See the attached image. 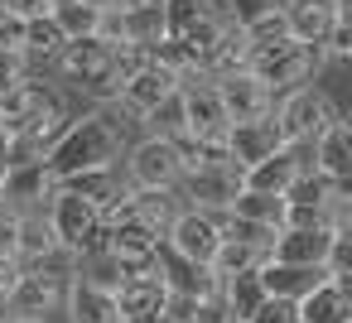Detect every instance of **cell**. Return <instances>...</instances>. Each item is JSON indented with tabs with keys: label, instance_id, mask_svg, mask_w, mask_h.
<instances>
[{
	"label": "cell",
	"instance_id": "obj_27",
	"mask_svg": "<svg viewBox=\"0 0 352 323\" xmlns=\"http://www.w3.org/2000/svg\"><path fill=\"white\" fill-rule=\"evenodd\" d=\"M54 256H63V251H58V241H54L49 217H44V212L25 217V222H20V251H15V260H20V265H49Z\"/></svg>",
	"mask_w": 352,
	"mask_h": 323
},
{
	"label": "cell",
	"instance_id": "obj_29",
	"mask_svg": "<svg viewBox=\"0 0 352 323\" xmlns=\"http://www.w3.org/2000/svg\"><path fill=\"white\" fill-rule=\"evenodd\" d=\"M63 34H58V25H54V15H44V20H30L25 25V58H44V63H54L58 54H63Z\"/></svg>",
	"mask_w": 352,
	"mask_h": 323
},
{
	"label": "cell",
	"instance_id": "obj_32",
	"mask_svg": "<svg viewBox=\"0 0 352 323\" xmlns=\"http://www.w3.org/2000/svg\"><path fill=\"white\" fill-rule=\"evenodd\" d=\"M236 30L246 34L251 49H270V44H285V39H289V34H285V5L270 10V15H261V20H251V25H236Z\"/></svg>",
	"mask_w": 352,
	"mask_h": 323
},
{
	"label": "cell",
	"instance_id": "obj_1",
	"mask_svg": "<svg viewBox=\"0 0 352 323\" xmlns=\"http://www.w3.org/2000/svg\"><path fill=\"white\" fill-rule=\"evenodd\" d=\"M121 155H126V126H116L111 111H87V116L68 121V131L44 155V164L63 188L82 174H111Z\"/></svg>",
	"mask_w": 352,
	"mask_h": 323
},
{
	"label": "cell",
	"instance_id": "obj_25",
	"mask_svg": "<svg viewBox=\"0 0 352 323\" xmlns=\"http://www.w3.org/2000/svg\"><path fill=\"white\" fill-rule=\"evenodd\" d=\"M217 304H222L227 323H251V318H256V309L265 304L261 275H256V270H241V275L217 280Z\"/></svg>",
	"mask_w": 352,
	"mask_h": 323
},
{
	"label": "cell",
	"instance_id": "obj_10",
	"mask_svg": "<svg viewBox=\"0 0 352 323\" xmlns=\"http://www.w3.org/2000/svg\"><path fill=\"white\" fill-rule=\"evenodd\" d=\"M54 193H58V179L49 174L44 159H34V164H6V174H0V208H10L20 217L44 212Z\"/></svg>",
	"mask_w": 352,
	"mask_h": 323
},
{
	"label": "cell",
	"instance_id": "obj_41",
	"mask_svg": "<svg viewBox=\"0 0 352 323\" xmlns=\"http://www.w3.org/2000/svg\"><path fill=\"white\" fill-rule=\"evenodd\" d=\"M82 5H92V10H116L121 0H82Z\"/></svg>",
	"mask_w": 352,
	"mask_h": 323
},
{
	"label": "cell",
	"instance_id": "obj_2",
	"mask_svg": "<svg viewBox=\"0 0 352 323\" xmlns=\"http://www.w3.org/2000/svg\"><path fill=\"white\" fill-rule=\"evenodd\" d=\"M49 227H54V241L63 256L82 260L87 251H102V236H107V208L82 198L78 188H58L44 208Z\"/></svg>",
	"mask_w": 352,
	"mask_h": 323
},
{
	"label": "cell",
	"instance_id": "obj_35",
	"mask_svg": "<svg viewBox=\"0 0 352 323\" xmlns=\"http://www.w3.org/2000/svg\"><path fill=\"white\" fill-rule=\"evenodd\" d=\"M0 54H25V20L0 5Z\"/></svg>",
	"mask_w": 352,
	"mask_h": 323
},
{
	"label": "cell",
	"instance_id": "obj_24",
	"mask_svg": "<svg viewBox=\"0 0 352 323\" xmlns=\"http://www.w3.org/2000/svg\"><path fill=\"white\" fill-rule=\"evenodd\" d=\"M294 318L299 323H352V294H347V285L323 280L318 289H309L294 304Z\"/></svg>",
	"mask_w": 352,
	"mask_h": 323
},
{
	"label": "cell",
	"instance_id": "obj_31",
	"mask_svg": "<svg viewBox=\"0 0 352 323\" xmlns=\"http://www.w3.org/2000/svg\"><path fill=\"white\" fill-rule=\"evenodd\" d=\"M97 20H102V10L82 5V0H73V5L54 10V25H58V34H63L68 44H78V39H92V34H97Z\"/></svg>",
	"mask_w": 352,
	"mask_h": 323
},
{
	"label": "cell",
	"instance_id": "obj_23",
	"mask_svg": "<svg viewBox=\"0 0 352 323\" xmlns=\"http://www.w3.org/2000/svg\"><path fill=\"white\" fill-rule=\"evenodd\" d=\"M116 15H121V30H126L131 49L150 54L155 44H164V0H121Z\"/></svg>",
	"mask_w": 352,
	"mask_h": 323
},
{
	"label": "cell",
	"instance_id": "obj_7",
	"mask_svg": "<svg viewBox=\"0 0 352 323\" xmlns=\"http://www.w3.org/2000/svg\"><path fill=\"white\" fill-rule=\"evenodd\" d=\"M246 183H241V169L232 164V159H208L203 169H193V174H184L179 179V198H184V208H193V212H227L232 203H236V193H241Z\"/></svg>",
	"mask_w": 352,
	"mask_h": 323
},
{
	"label": "cell",
	"instance_id": "obj_34",
	"mask_svg": "<svg viewBox=\"0 0 352 323\" xmlns=\"http://www.w3.org/2000/svg\"><path fill=\"white\" fill-rule=\"evenodd\" d=\"M285 0H227V15L222 20H232V25H251V20H261V15H270V10H280Z\"/></svg>",
	"mask_w": 352,
	"mask_h": 323
},
{
	"label": "cell",
	"instance_id": "obj_15",
	"mask_svg": "<svg viewBox=\"0 0 352 323\" xmlns=\"http://www.w3.org/2000/svg\"><path fill=\"white\" fill-rule=\"evenodd\" d=\"M299 174H309V145H285V150H275L270 159L251 164V169L241 174V183H246V193H275V198H285V188H289Z\"/></svg>",
	"mask_w": 352,
	"mask_h": 323
},
{
	"label": "cell",
	"instance_id": "obj_37",
	"mask_svg": "<svg viewBox=\"0 0 352 323\" xmlns=\"http://www.w3.org/2000/svg\"><path fill=\"white\" fill-rule=\"evenodd\" d=\"M25 78H30V58L25 54H0V92H10Z\"/></svg>",
	"mask_w": 352,
	"mask_h": 323
},
{
	"label": "cell",
	"instance_id": "obj_5",
	"mask_svg": "<svg viewBox=\"0 0 352 323\" xmlns=\"http://www.w3.org/2000/svg\"><path fill=\"white\" fill-rule=\"evenodd\" d=\"M323 63H328L323 49H304V44H289V39H285V44L256 49L251 63H246V73H251L270 97H280V92H289V87H304Z\"/></svg>",
	"mask_w": 352,
	"mask_h": 323
},
{
	"label": "cell",
	"instance_id": "obj_43",
	"mask_svg": "<svg viewBox=\"0 0 352 323\" xmlns=\"http://www.w3.org/2000/svg\"><path fill=\"white\" fill-rule=\"evenodd\" d=\"M49 5H54V10H63V5H73V0H49Z\"/></svg>",
	"mask_w": 352,
	"mask_h": 323
},
{
	"label": "cell",
	"instance_id": "obj_44",
	"mask_svg": "<svg viewBox=\"0 0 352 323\" xmlns=\"http://www.w3.org/2000/svg\"><path fill=\"white\" fill-rule=\"evenodd\" d=\"M0 323H10V318H0Z\"/></svg>",
	"mask_w": 352,
	"mask_h": 323
},
{
	"label": "cell",
	"instance_id": "obj_20",
	"mask_svg": "<svg viewBox=\"0 0 352 323\" xmlns=\"http://www.w3.org/2000/svg\"><path fill=\"white\" fill-rule=\"evenodd\" d=\"M338 15V0H285V34L289 44L323 49V34Z\"/></svg>",
	"mask_w": 352,
	"mask_h": 323
},
{
	"label": "cell",
	"instance_id": "obj_18",
	"mask_svg": "<svg viewBox=\"0 0 352 323\" xmlns=\"http://www.w3.org/2000/svg\"><path fill=\"white\" fill-rule=\"evenodd\" d=\"M54 107H63L44 82H34V78H25V82H15L10 92H0V140H10L20 126H30L34 116H44V111H54Z\"/></svg>",
	"mask_w": 352,
	"mask_h": 323
},
{
	"label": "cell",
	"instance_id": "obj_21",
	"mask_svg": "<svg viewBox=\"0 0 352 323\" xmlns=\"http://www.w3.org/2000/svg\"><path fill=\"white\" fill-rule=\"evenodd\" d=\"M121 198H126L121 208H126L135 222H145V227H150L160 241H164V232L174 227V217L184 212V198H179V188H140V193H131V188H126Z\"/></svg>",
	"mask_w": 352,
	"mask_h": 323
},
{
	"label": "cell",
	"instance_id": "obj_33",
	"mask_svg": "<svg viewBox=\"0 0 352 323\" xmlns=\"http://www.w3.org/2000/svg\"><path fill=\"white\" fill-rule=\"evenodd\" d=\"M347 54H352V20H347V0H338V15H333V25L323 34V58L342 63Z\"/></svg>",
	"mask_w": 352,
	"mask_h": 323
},
{
	"label": "cell",
	"instance_id": "obj_3",
	"mask_svg": "<svg viewBox=\"0 0 352 323\" xmlns=\"http://www.w3.org/2000/svg\"><path fill=\"white\" fill-rule=\"evenodd\" d=\"M54 63H58V73H63L78 92L97 97V102H116V92H121L116 49H107L102 39H78V44H63V54H58Z\"/></svg>",
	"mask_w": 352,
	"mask_h": 323
},
{
	"label": "cell",
	"instance_id": "obj_38",
	"mask_svg": "<svg viewBox=\"0 0 352 323\" xmlns=\"http://www.w3.org/2000/svg\"><path fill=\"white\" fill-rule=\"evenodd\" d=\"M251 323H299V318H294V304L289 299H265Z\"/></svg>",
	"mask_w": 352,
	"mask_h": 323
},
{
	"label": "cell",
	"instance_id": "obj_30",
	"mask_svg": "<svg viewBox=\"0 0 352 323\" xmlns=\"http://www.w3.org/2000/svg\"><path fill=\"white\" fill-rule=\"evenodd\" d=\"M261 260H265V251H261V246H241V241H222L208 270H212L217 280H227V275H241V270H256Z\"/></svg>",
	"mask_w": 352,
	"mask_h": 323
},
{
	"label": "cell",
	"instance_id": "obj_11",
	"mask_svg": "<svg viewBox=\"0 0 352 323\" xmlns=\"http://www.w3.org/2000/svg\"><path fill=\"white\" fill-rule=\"evenodd\" d=\"M217 246H222V232H217V217H212V212L184 208V212L174 217V227L164 232V251L179 256V260H188V265H203V270L212 265Z\"/></svg>",
	"mask_w": 352,
	"mask_h": 323
},
{
	"label": "cell",
	"instance_id": "obj_14",
	"mask_svg": "<svg viewBox=\"0 0 352 323\" xmlns=\"http://www.w3.org/2000/svg\"><path fill=\"white\" fill-rule=\"evenodd\" d=\"M309 169L328 183H347L352 174V135H347V121L333 116L314 140H309Z\"/></svg>",
	"mask_w": 352,
	"mask_h": 323
},
{
	"label": "cell",
	"instance_id": "obj_8",
	"mask_svg": "<svg viewBox=\"0 0 352 323\" xmlns=\"http://www.w3.org/2000/svg\"><path fill=\"white\" fill-rule=\"evenodd\" d=\"M73 270H49V265H25L10 299H6V318H49L54 309H63Z\"/></svg>",
	"mask_w": 352,
	"mask_h": 323
},
{
	"label": "cell",
	"instance_id": "obj_19",
	"mask_svg": "<svg viewBox=\"0 0 352 323\" xmlns=\"http://www.w3.org/2000/svg\"><path fill=\"white\" fill-rule=\"evenodd\" d=\"M164 304H169V289H164L155 265L126 275V285L116 289V313L121 318H164Z\"/></svg>",
	"mask_w": 352,
	"mask_h": 323
},
{
	"label": "cell",
	"instance_id": "obj_42",
	"mask_svg": "<svg viewBox=\"0 0 352 323\" xmlns=\"http://www.w3.org/2000/svg\"><path fill=\"white\" fill-rule=\"evenodd\" d=\"M10 323H49V318H10Z\"/></svg>",
	"mask_w": 352,
	"mask_h": 323
},
{
	"label": "cell",
	"instance_id": "obj_28",
	"mask_svg": "<svg viewBox=\"0 0 352 323\" xmlns=\"http://www.w3.org/2000/svg\"><path fill=\"white\" fill-rule=\"evenodd\" d=\"M227 212L241 217V222H256V227H265V232H280V222H285V198H275V193H246V188H241Z\"/></svg>",
	"mask_w": 352,
	"mask_h": 323
},
{
	"label": "cell",
	"instance_id": "obj_16",
	"mask_svg": "<svg viewBox=\"0 0 352 323\" xmlns=\"http://www.w3.org/2000/svg\"><path fill=\"white\" fill-rule=\"evenodd\" d=\"M275 150H285V140H280V131H275V121L265 116V121H241V126H227V140H222V155L246 174L251 164H261V159H270Z\"/></svg>",
	"mask_w": 352,
	"mask_h": 323
},
{
	"label": "cell",
	"instance_id": "obj_13",
	"mask_svg": "<svg viewBox=\"0 0 352 323\" xmlns=\"http://www.w3.org/2000/svg\"><path fill=\"white\" fill-rule=\"evenodd\" d=\"M217 82V102H222V111H227V121L232 126H241V121H265L270 116V107H275V97L241 68V73H227V78H212Z\"/></svg>",
	"mask_w": 352,
	"mask_h": 323
},
{
	"label": "cell",
	"instance_id": "obj_12",
	"mask_svg": "<svg viewBox=\"0 0 352 323\" xmlns=\"http://www.w3.org/2000/svg\"><path fill=\"white\" fill-rule=\"evenodd\" d=\"M174 92H179V78H174V73H164L160 63H150V58H145V68H140V73H131V78L121 82L116 107H121L131 121H145V116H150L155 107H164Z\"/></svg>",
	"mask_w": 352,
	"mask_h": 323
},
{
	"label": "cell",
	"instance_id": "obj_36",
	"mask_svg": "<svg viewBox=\"0 0 352 323\" xmlns=\"http://www.w3.org/2000/svg\"><path fill=\"white\" fill-rule=\"evenodd\" d=\"M20 212H10V208H0V256L6 260H15V251H20Z\"/></svg>",
	"mask_w": 352,
	"mask_h": 323
},
{
	"label": "cell",
	"instance_id": "obj_17",
	"mask_svg": "<svg viewBox=\"0 0 352 323\" xmlns=\"http://www.w3.org/2000/svg\"><path fill=\"white\" fill-rule=\"evenodd\" d=\"M328 241H333L328 227H280L265 241V260H275V265H318L323 270Z\"/></svg>",
	"mask_w": 352,
	"mask_h": 323
},
{
	"label": "cell",
	"instance_id": "obj_22",
	"mask_svg": "<svg viewBox=\"0 0 352 323\" xmlns=\"http://www.w3.org/2000/svg\"><path fill=\"white\" fill-rule=\"evenodd\" d=\"M256 275H261L265 299H289V304H299L309 289H318V285L328 280L318 265H275V260H261Z\"/></svg>",
	"mask_w": 352,
	"mask_h": 323
},
{
	"label": "cell",
	"instance_id": "obj_4",
	"mask_svg": "<svg viewBox=\"0 0 352 323\" xmlns=\"http://www.w3.org/2000/svg\"><path fill=\"white\" fill-rule=\"evenodd\" d=\"M333 116H342L333 102H328V92L323 87H314V82H304V87H289V92H280L275 97V107H270V121H275V131H280V140L285 145H309Z\"/></svg>",
	"mask_w": 352,
	"mask_h": 323
},
{
	"label": "cell",
	"instance_id": "obj_6",
	"mask_svg": "<svg viewBox=\"0 0 352 323\" xmlns=\"http://www.w3.org/2000/svg\"><path fill=\"white\" fill-rule=\"evenodd\" d=\"M179 107H184L188 135H193L198 145H217V150H222L232 121H227V111H222V102H217V82H212L208 73L188 68V73L179 78Z\"/></svg>",
	"mask_w": 352,
	"mask_h": 323
},
{
	"label": "cell",
	"instance_id": "obj_40",
	"mask_svg": "<svg viewBox=\"0 0 352 323\" xmlns=\"http://www.w3.org/2000/svg\"><path fill=\"white\" fill-rule=\"evenodd\" d=\"M20 260H6V256H0V304H6L10 299V289H15V280H20Z\"/></svg>",
	"mask_w": 352,
	"mask_h": 323
},
{
	"label": "cell",
	"instance_id": "obj_39",
	"mask_svg": "<svg viewBox=\"0 0 352 323\" xmlns=\"http://www.w3.org/2000/svg\"><path fill=\"white\" fill-rule=\"evenodd\" d=\"M0 5H6L15 20H44V15H54V5H49V0H0Z\"/></svg>",
	"mask_w": 352,
	"mask_h": 323
},
{
	"label": "cell",
	"instance_id": "obj_9",
	"mask_svg": "<svg viewBox=\"0 0 352 323\" xmlns=\"http://www.w3.org/2000/svg\"><path fill=\"white\" fill-rule=\"evenodd\" d=\"M121 159H126V188L131 193H140V188H179V179H184V164H179L174 145L160 140V135H145V140L126 145Z\"/></svg>",
	"mask_w": 352,
	"mask_h": 323
},
{
	"label": "cell",
	"instance_id": "obj_26",
	"mask_svg": "<svg viewBox=\"0 0 352 323\" xmlns=\"http://www.w3.org/2000/svg\"><path fill=\"white\" fill-rule=\"evenodd\" d=\"M63 313H68V323H121V313H116V299L111 294H102V289H92L87 280H68V294H63Z\"/></svg>",
	"mask_w": 352,
	"mask_h": 323
}]
</instances>
